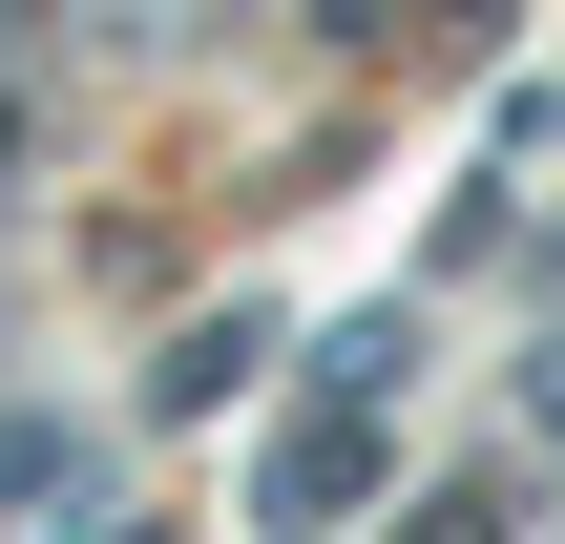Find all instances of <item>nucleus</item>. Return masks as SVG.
Here are the masks:
<instances>
[{"mask_svg":"<svg viewBox=\"0 0 565 544\" xmlns=\"http://www.w3.org/2000/svg\"><path fill=\"white\" fill-rule=\"evenodd\" d=\"M273 524H335V503H377V398H315L294 440H273V482H252Z\"/></svg>","mask_w":565,"mask_h":544,"instance_id":"obj_1","label":"nucleus"},{"mask_svg":"<svg viewBox=\"0 0 565 544\" xmlns=\"http://www.w3.org/2000/svg\"><path fill=\"white\" fill-rule=\"evenodd\" d=\"M0 503H84V440L63 419H0Z\"/></svg>","mask_w":565,"mask_h":544,"instance_id":"obj_2","label":"nucleus"},{"mask_svg":"<svg viewBox=\"0 0 565 544\" xmlns=\"http://www.w3.org/2000/svg\"><path fill=\"white\" fill-rule=\"evenodd\" d=\"M524 398H545V419H565V335H545V377H524Z\"/></svg>","mask_w":565,"mask_h":544,"instance_id":"obj_3","label":"nucleus"},{"mask_svg":"<svg viewBox=\"0 0 565 544\" xmlns=\"http://www.w3.org/2000/svg\"><path fill=\"white\" fill-rule=\"evenodd\" d=\"M0 168H21V105H0Z\"/></svg>","mask_w":565,"mask_h":544,"instance_id":"obj_4","label":"nucleus"}]
</instances>
